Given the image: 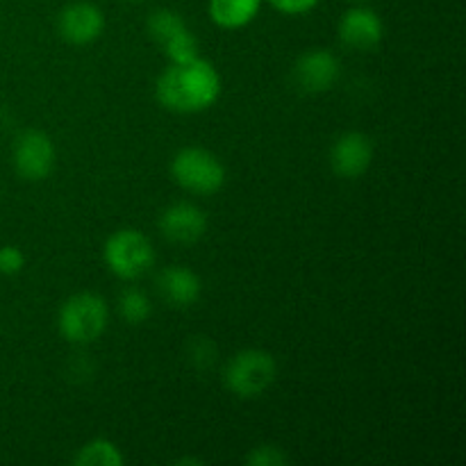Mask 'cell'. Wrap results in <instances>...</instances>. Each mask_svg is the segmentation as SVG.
<instances>
[{"mask_svg": "<svg viewBox=\"0 0 466 466\" xmlns=\"http://www.w3.org/2000/svg\"><path fill=\"white\" fill-rule=\"evenodd\" d=\"M159 232L171 244H196L208 232V217L194 203H173L159 217Z\"/></svg>", "mask_w": 466, "mask_h": 466, "instance_id": "cell-11", "label": "cell"}, {"mask_svg": "<svg viewBox=\"0 0 466 466\" xmlns=\"http://www.w3.org/2000/svg\"><path fill=\"white\" fill-rule=\"evenodd\" d=\"M157 100L177 114H194L212 107L221 96V76L212 62L196 57L191 62L168 64L155 85Z\"/></svg>", "mask_w": 466, "mask_h": 466, "instance_id": "cell-1", "label": "cell"}, {"mask_svg": "<svg viewBox=\"0 0 466 466\" xmlns=\"http://www.w3.org/2000/svg\"><path fill=\"white\" fill-rule=\"evenodd\" d=\"M278 364L262 349H244L226 364L223 382L237 399H258L276 382Z\"/></svg>", "mask_w": 466, "mask_h": 466, "instance_id": "cell-3", "label": "cell"}, {"mask_svg": "<svg viewBox=\"0 0 466 466\" xmlns=\"http://www.w3.org/2000/svg\"><path fill=\"white\" fill-rule=\"evenodd\" d=\"M259 7H262V0H209V18L218 27L239 30L253 23Z\"/></svg>", "mask_w": 466, "mask_h": 466, "instance_id": "cell-14", "label": "cell"}, {"mask_svg": "<svg viewBox=\"0 0 466 466\" xmlns=\"http://www.w3.org/2000/svg\"><path fill=\"white\" fill-rule=\"evenodd\" d=\"M385 36L382 18L369 7H353L341 16L339 39L353 50H373Z\"/></svg>", "mask_w": 466, "mask_h": 466, "instance_id": "cell-12", "label": "cell"}, {"mask_svg": "<svg viewBox=\"0 0 466 466\" xmlns=\"http://www.w3.org/2000/svg\"><path fill=\"white\" fill-rule=\"evenodd\" d=\"M287 462H289V458H287L285 451L273 444H262L253 449V453L246 455V464L250 466H285Z\"/></svg>", "mask_w": 466, "mask_h": 466, "instance_id": "cell-17", "label": "cell"}, {"mask_svg": "<svg viewBox=\"0 0 466 466\" xmlns=\"http://www.w3.org/2000/svg\"><path fill=\"white\" fill-rule=\"evenodd\" d=\"M126 462L121 449H118L114 441L103 440H91L89 444H85L82 449H77L73 464L77 466H121Z\"/></svg>", "mask_w": 466, "mask_h": 466, "instance_id": "cell-15", "label": "cell"}, {"mask_svg": "<svg viewBox=\"0 0 466 466\" xmlns=\"http://www.w3.org/2000/svg\"><path fill=\"white\" fill-rule=\"evenodd\" d=\"M171 176L182 189L198 196L217 194L226 182V167L208 148H182L171 159Z\"/></svg>", "mask_w": 466, "mask_h": 466, "instance_id": "cell-5", "label": "cell"}, {"mask_svg": "<svg viewBox=\"0 0 466 466\" xmlns=\"http://www.w3.org/2000/svg\"><path fill=\"white\" fill-rule=\"evenodd\" d=\"M25 267V255L18 246H0V273L16 276Z\"/></svg>", "mask_w": 466, "mask_h": 466, "instance_id": "cell-18", "label": "cell"}, {"mask_svg": "<svg viewBox=\"0 0 466 466\" xmlns=\"http://www.w3.org/2000/svg\"><path fill=\"white\" fill-rule=\"evenodd\" d=\"M118 312H121V317L130 326H139V323L150 319L153 303H150V299L141 289H126L118 296Z\"/></svg>", "mask_w": 466, "mask_h": 466, "instance_id": "cell-16", "label": "cell"}, {"mask_svg": "<svg viewBox=\"0 0 466 466\" xmlns=\"http://www.w3.org/2000/svg\"><path fill=\"white\" fill-rule=\"evenodd\" d=\"M278 12L287 14V16H299V14L312 12L319 5V0H268Z\"/></svg>", "mask_w": 466, "mask_h": 466, "instance_id": "cell-19", "label": "cell"}, {"mask_svg": "<svg viewBox=\"0 0 466 466\" xmlns=\"http://www.w3.org/2000/svg\"><path fill=\"white\" fill-rule=\"evenodd\" d=\"M339 73V59L330 50H308L294 64V82L308 94H321V91L332 89Z\"/></svg>", "mask_w": 466, "mask_h": 466, "instance_id": "cell-10", "label": "cell"}, {"mask_svg": "<svg viewBox=\"0 0 466 466\" xmlns=\"http://www.w3.org/2000/svg\"><path fill=\"white\" fill-rule=\"evenodd\" d=\"M127 3H141V0H127Z\"/></svg>", "mask_w": 466, "mask_h": 466, "instance_id": "cell-20", "label": "cell"}, {"mask_svg": "<svg viewBox=\"0 0 466 466\" xmlns=\"http://www.w3.org/2000/svg\"><path fill=\"white\" fill-rule=\"evenodd\" d=\"M57 30L64 41L73 46H86L98 39L105 30V14L89 0L66 5L57 16Z\"/></svg>", "mask_w": 466, "mask_h": 466, "instance_id": "cell-8", "label": "cell"}, {"mask_svg": "<svg viewBox=\"0 0 466 466\" xmlns=\"http://www.w3.org/2000/svg\"><path fill=\"white\" fill-rule=\"evenodd\" d=\"M12 159L14 168L23 180L39 182L53 173L57 153H55L53 139L46 132L25 130L14 141Z\"/></svg>", "mask_w": 466, "mask_h": 466, "instance_id": "cell-7", "label": "cell"}, {"mask_svg": "<svg viewBox=\"0 0 466 466\" xmlns=\"http://www.w3.org/2000/svg\"><path fill=\"white\" fill-rule=\"evenodd\" d=\"M373 162V141L364 132H346L337 137L330 148V167L335 176L355 180L364 176Z\"/></svg>", "mask_w": 466, "mask_h": 466, "instance_id": "cell-9", "label": "cell"}, {"mask_svg": "<svg viewBox=\"0 0 466 466\" xmlns=\"http://www.w3.org/2000/svg\"><path fill=\"white\" fill-rule=\"evenodd\" d=\"M103 258L114 276L121 280H135L150 271L155 264V248L144 232L135 228H123L105 241Z\"/></svg>", "mask_w": 466, "mask_h": 466, "instance_id": "cell-4", "label": "cell"}, {"mask_svg": "<svg viewBox=\"0 0 466 466\" xmlns=\"http://www.w3.org/2000/svg\"><path fill=\"white\" fill-rule=\"evenodd\" d=\"M157 289L171 308L185 309L198 303L200 294H203V282H200L198 273H194L191 268L167 267L157 276Z\"/></svg>", "mask_w": 466, "mask_h": 466, "instance_id": "cell-13", "label": "cell"}, {"mask_svg": "<svg viewBox=\"0 0 466 466\" xmlns=\"http://www.w3.org/2000/svg\"><path fill=\"white\" fill-rule=\"evenodd\" d=\"M355 3H364V0H355Z\"/></svg>", "mask_w": 466, "mask_h": 466, "instance_id": "cell-21", "label": "cell"}, {"mask_svg": "<svg viewBox=\"0 0 466 466\" xmlns=\"http://www.w3.org/2000/svg\"><path fill=\"white\" fill-rule=\"evenodd\" d=\"M148 35L153 36L155 44L162 46L164 55L171 64L191 62L200 57L198 55V39L185 18L173 9H155L148 16Z\"/></svg>", "mask_w": 466, "mask_h": 466, "instance_id": "cell-6", "label": "cell"}, {"mask_svg": "<svg viewBox=\"0 0 466 466\" xmlns=\"http://www.w3.org/2000/svg\"><path fill=\"white\" fill-rule=\"evenodd\" d=\"M109 321L107 300L94 291H80L64 300L57 314L59 335L71 344H91L105 332Z\"/></svg>", "mask_w": 466, "mask_h": 466, "instance_id": "cell-2", "label": "cell"}]
</instances>
